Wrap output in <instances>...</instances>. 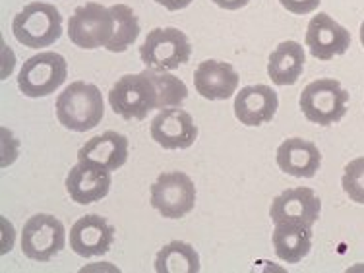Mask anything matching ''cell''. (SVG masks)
<instances>
[{"label": "cell", "mask_w": 364, "mask_h": 273, "mask_svg": "<svg viewBox=\"0 0 364 273\" xmlns=\"http://www.w3.org/2000/svg\"><path fill=\"white\" fill-rule=\"evenodd\" d=\"M360 43H363V47H364V21H363V26H360Z\"/></svg>", "instance_id": "83f0119b"}, {"label": "cell", "mask_w": 364, "mask_h": 273, "mask_svg": "<svg viewBox=\"0 0 364 273\" xmlns=\"http://www.w3.org/2000/svg\"><path fill=\"white\" fill-rule=\"evenodd\" d=\"M155 2L171 10V12H178V10H184L192 4V0H155Z\"/></svg>", "instance_id": "484cf974"}, {"label": "cell", "mask_w": 364, "mask_h": 273, "mask_svg": "<svg viewBox=\"0 0 364 273\" xmlns=\"http://www.w3.org/2000/svg\"><path fill=\"white\" fill-rule=\"evenodd\" d=\"M272 242L277 258L287 264H299L312 248V227L302 223H277Z\"/></svg>", "instance_id": "ffe728a7"}, {"label": "cell", "mask_w": 364, "mask_h": 273, "mask_svg": "<svg viewBox=\"0 0 364 273\" xmlns=\"http://www.w3.org/2000/svg\"><path fill=\"white\" fill-rule=\"evenodd\" d=\"M192 55L186 33L176 28H155L140 47L141 63L155 72H171L186 64Z\"/></svg>", "instance_id": "5b68a950"}, {"label": "cell", "mask_w": 364, "mask_h": 273, "mask_svg": "<svg viewBox=\"0 0 364 273\" xmlns=\"http://www.w3.org/2000/svg\"><path fill=\"white\" fill-rule=\"evenodd\" d=\"M306 47L318 60H331L333 56H341L349 50L350 33L331 16L320 12L306 28Z\"/></svg>", "instance_id": "7c38bea8"}, {"label": "cell", "mask_w": 364, "mask_h": 273, "mask_svg": "<svg viewBox=\"0 0 364 273\" xmlns=\"http://www.w3.org/2000/svg\"><path fill=\"white\" fill-rule=\"evenodd\" d=\"M238 72L232 64L219 60H203L194 72V87L203 99L225 101L235 95L238 87Z\"/></svg>", "instance_id": "2e32d148"}, {"label": "cell", "mask_w": 364, "mask_h": 273, "mask_svg": "<svg viewBox=\"0 0 364 273\" xmlns=\"http://www.w3.org/2000/svg\"><path fill=\"white\" fill-rule=\"evenodd\" d=\"M114 18V33L111 41L107 43V50L111 53H124L140 36V21L134 14V10L127 4H114L109 8Z\"/></svg>", "instance_id": "7402d4cb"}, {"label": "cell", "mask_w": 364, "mask_h": 273, "mask_svg": "<svg viewBox=\"0 0 364 273\" xmlns=\"http://www.w3.org/2000/svg\"><path fill=\"white\" fill-rule=\"evenodd\" d=\"M68 77L66 58L58 53H39L28 58L18 76V87L26 97H47Z\"/></svg>", "instance_id": "8992f818"}, {"label": "cell", "mask_w": 364, "mask_h": 273, "mask_svg": "<svg viewBox=\"0 0 364 273\" xmlns=\"http://www.w3.org/2000/svg\"><path fill=\"white\" fill-rule=\"evenodd\" d=\"M114 227L101 215H84L70 229V250L82 258H95L111 250Z\"/></svg>", "instance_id": "4fadbf2b"}, {"label": "cell", "mask_w": 364, "mask_h": 273, "mask_svg": "<svg viewBox=\"0 0 364 273\" xmlns=\"http://www.w3.org/2000/svg\"><path fill=\"white\" fill-rule=\"evenodd\" d=\"M322 211V202L316 196L312 188H289L275 196L269 210V218L273 225L277 223H302L312 225L320 218Z\"/></svg>", "instance_id": "30bf717a"}, {"label": "cell", "mask_w": 364, "mask_h": 273, "mask_svg": "<svg viewBox=\"0 0 364 273\" xmlns=\"http://www.w3.org/2000/svg\"><path fill=\"white\" fill-rule=\"evenodd\" d=\"M109 105L124 120H144L149 111L159 109V91L149 76V70L127 74L109 91Z\"/></svg>", "instance_id": "7a4b0ae2"}, {"label": "cell", "mask_w": 364, "mask_h": 273, "mask_svg": "<svg viewBox=\"0 0 364 273\" xmlns=\"http://www.w3.org/2000/svg\"><path fill=\"white\" fill-rule=\"evenodd\" d=\"M114 33V18L111 10L99 2H87L77 6L68 20V37L80 49L91 50L107 47Z\"/></svg>", "instance_id": "52a82bcc"}, {"label": "cell", "mask_w": 364, "mask_h": 273, "mask_svg": "<svg viewBox=\"0 0 364 273\" xmlns=\"http://www.w3.org/2000/svg\"><path fill=\"white\" fill-rule=\"evenodd\" d=\"M349 91L331 77L314 80L301 93V111L318 127H331L347 114Z\"/></svg>", "instance_id": "277c9868"}, {"label": "cell", "mask_w": 364, "mask_h": 273, "mask_svg": "<svg viewBox=\"0 0 364 273\" xmlns=\"http://www.w3.org/2000/svg\"><path fill=\"white\" fill-rule=\"evenodd\" d=\"M149 76H151V80L157 85V91H159V111L171 109V107H181L186 101L188 87L184 85L182 80L168 74V72L149 70Z\"/></svg>", "instance_id": "603a6c76"}, {"label": "cell", "mask_w": 364, "mask_h": 273, "mask_svg": "<svg viewBox=\"0 0 364 273\" xmlns=\"http://www.w3.org/2000/svg\"><path fill=\"white\" fill-rule=\"evenodd\" d=\"M95 161L109 171H117L128 159V138L119 132H103L91 138L77 151V161Z\"/></svg>", "instance_id": "ac0fdd59"}, {"label": "cell", "mask_w": 364, "mask_h": 273, "mask_svg": "<svg viewBox=\"0 0 364 273\" xmlns=\"http://www.w3.org/2000/svg\"><path fill=\"white\" fill-rule=\"evenodd\" d=\"M151 138L165 149H186L196 141L198 128L188 112L171 107L151 120Z\"/></svg>", "instance_id": "5bb4252c"}, {"label": "cell", "mask_w": 364, "mask_h": 273, "mask_svg": "<svg viewBox=\"0 0 364 273\" xmlns=\"http://www.w3.org/2000/svg\"><path fill=\"white\" fill-rule=\"evenodd\" d=\"M277 107L279 99L269 85H246L235 97V117L245 127H264L272 122Z\"/></svg>", "instance_id": "9a60e30c"}, {"label": "cell", "mask_w": 364, "mask_h": 273, "mask_svg": "<svg viewBox=\"0 0 364 273\" xmlns=\"http://www.w3.org/2000/svg\"><path fill=\"white\" fill-rule=\"evenodd\" d=\"M151 205L165 219L184 218L196 205V186L184 173H163L151 184Z\"/></svg>", "instance_id": "ba28073f"}, {"label": "cell", "mask_w": 364, "mask_h": 273, "mask_svg": "<svg viewBox=\"0 0 364 273\" xmlns=\"http://www.w3.org/2000/svg\"><path fill=\"white\" fill-rule=\"evenodd\" d=\"M279 2H281V6L287 8L289 12L304 16V14H310V12H314L316 8L320 6V2H322V0H279Z\"/></svg>", "instance_id": "d4e9b609"}, {"label": "cell", "mask_w": 364, "mask_h": 273, "mask_svg": "<svg viewBox=\"0 0 364 273\" xmlns=\"http://www.w3.org/2000/svg\"><path fill=\"white\" fill-rule=\"evenodd\" d=\"M277 167L285 175L296 178H312L322 165V154L316 144L302 138H289L277 147Z\"/></svg>", "instance_id": "e0dca14e"}, {"label": "cell", "mask_w": 364, "mask_h": 273, "mask_svg": "<svg viewBox=\"0 0 364 273\" xmlns=\"http://www.w3.org/2000/svg\"><path fill=\"white\" fill-rule=\"evenodd\" d=\"M105 114V103L97 85L74 82L56 97L58 122L74 132H87L99 127Z\"/></svg>", "instance_id": "6da1fadb"}, {"label": "cell", "mask_w": 364, "mask_h": 273, "mask_svg": "<svg viewBox=\"0 0 364 273\" xmlns=\"http://www.w3.org/2000/svg\"><path fill=\"white\" fill-rule=\"evenodd\" d=\"M154 266L157 273H198L200 256L188 242L173 240L157 252Z\"/></svg>", "instance_id": "44dd1931"}, {"label": "cell", "mask_w": 364, "mask_h": 273, "mask_svg": "<svg viewBox=\"0 0 364 273\" xmlns=\"http://www.w3.org/2000/svg\"><path fill=\"white\" fill-rule=\"evenodd\" d=\"M66 231L64 225L49 213L29 218L21 231V252L36 262H49L64 250Z\"/></svg>", "instance_id": "9c48e42d"}, {"label": "cell", "mask_w": 364, "mask_h": 273, "mask_svg": "<svg viewBox=\"0 0 364 273\" xmlns=\"http://www.w3.org/2000/svg\"><path fill=\"white\" fill-rule=\"evenodd\" d=\"M341 186L353 202L364 205V157H357V159L347 163L343 178H341Z\"/></svg>", "instance_id": "cb8c5ba5"}, {"label": "cell", "mask_w": 364, "mask_h": 273, "mask_svg": "<svg viewBox=\"0 0 364 273\" xmlns=\"http://www.w3.org/2000/svg\"><path fill=\"white\" fill-rule=\"evenodd\" d=\"M213 4H218L219 8H225V10H240L245 8L250 0H211Z\"/></svg>", "instance_id": "4316f807"}, {"label": "cell", "mask_w": 364, "mask_h": 273, "mask_svg": "<svg viewBox=\"0 0 364 273\" xmlns=\"http://www.w3.org/2000/svg\"><path fill=\"white\" fill-rule=\"evenodd\" d=\"M12 33L28 49H45L63 36V16L55 4L31 2L16 14Z\"/></svg>", "instance_id": "3957f363"}, {"label": "cell", "mask_w": 364, "mask_h": 273, "mask_svg": "<svg viewBox=\"0 0 364 273\" xmlns=\"http://www.w3.org/2000/svg\"><path fill=\"white\" fill-rule=\"evenodd\" d=\"M66 190L76 203H95L111 190V171L95 161H77L66 176Z\"/></svg>", "instance_id": "8fae6325"}, {"label": "cell", "mask_w": 364, "mask_h": 273, "mask_svg": "<svg viewBox=\"0 0 364 273\" xmlns=\"http://www.w3.org/2000/svg\"><path fill=\"white\" fill-rule=\"evenodd\" d=\"M306 55L301 43L283 41L269 55L267 76L275 85H294L304 72Z\"/></svg>", "instance_id": "d6986e66"}]
</instances>
